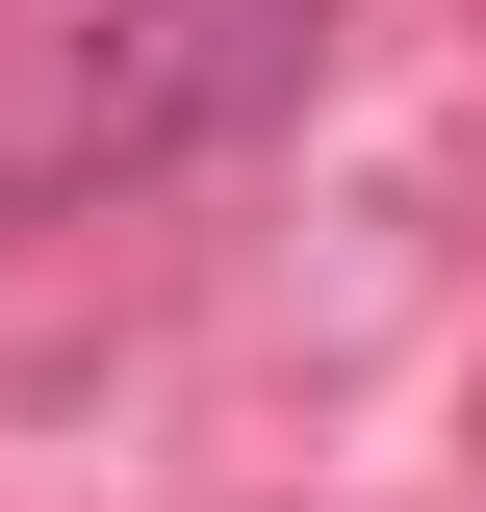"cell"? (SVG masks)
I'll return each instance as SVG.
<instances>
[]
</instances>
